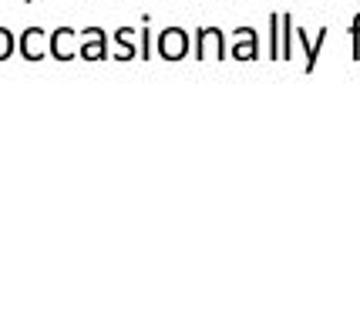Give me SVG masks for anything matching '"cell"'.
Returning a JSON list of instances; mask_svg holds the SVG:
<instances>
[{
	"label": "cell",
	"mask_w": 360,
	"mask_h": 323,
	"mask_svg": "<svg viewBox=\"0 0 360 323\" xmlns=\"http://www.w3.org/2000/svg\"><path fill=\"white\" fill-rule=\"evenodd\" d=\"M17 51L24 61H44V54H51V37H44L41 27H27L17 37Z\"/></svg>",
	"instance_id": "4"
},
{
	"label": "cell",
	"mask_w": 360,
	"mask_h": 323,
	"mask_svg": "<svg viewBox=\"0 0 360 323\" xmlns=\"http://www.w3.org/2000/svg\"><path fill=\"white\" fill-rule=\"evenodd\" d=\"M280 44H283L280 14H269V61H280Z\"/></svg>",
	"instance_id": "10"
},
{
	"label": "cell",
	"mask_w": 360,
	"mask_h": 323,
	"mask_svg": "<svg viewBox=\"0 0 360 323\" xmlns=\"http://www.w3.org/2000/svg\"><path fill=\"white\" fill-rule=\"evenodd\" d=\"M327 34H330V27H320L316 37H310L307 31H300L297 27V41L303 44V54H307V64H303V71H307V75H310V71L316 68V61H320V47L327 44Z\"/></svg>",
	"instance_id": "7"
},
{
	"label": "cell",
	"mask_w": 360,
	"mask_h": 323,
	"mask_svg": "<svg viewBox=\"0 0 360 323\" xmlns=\"http://www.w3.org/2000/svg\"><path fill=\"white\" fill-rule=\"evenodd\" d=\"M81 47H78V58L81 61H105L108 58V34L101 27H84L78 31Z\"/></svg>",
	"instance_id": "3"
},
{
	"label": "cell",
	"mask_w": 360,
	"mask_h": 323,
	"mask_svg": "<svg viewBox=\"0 0 360 323\" xmlns=\"http://www.w3.org/2000/svg\"><path fill=\"white\" fill-rule=\"evenodd\" d=\"M148 24H152V17L145 14L141 17V44H139V54L145 61H152V31H148Z\"/></svg>",
	"instance_id": "11"
},
{
	"label": "cell",
	"mask_w": 360,
	"mask_h": 323,
	"mask_svg": "<svg viewBox=\"0 0 360 323\" xmlns=\"http://www.w3.org/2000/svg\"><path fill=\"white\" fill-rule=\"evenodd\" d=\"M131 27H118L115 31V44H118V54H115V61H135L139 58V47L131 41Z\"/></svg>",
	"instance_id": "8"
},
{
	"label": "cell",
	"mask_w": 360,
	"mask_h": 323,
	"mask_svg": "<svg viewBox=\"0 0 360 323\" xmlns=\"http://www.w3.org/2000/svg\"><path fill=\"white\" fill-rule=\"evenodd\" d=\"M14 51H17V37H14V31L0 27V61H7V58H11Z\"/></svg>",
	"instance_id": "12"
},
{
	"label": "cell",
	"mask_w": 360,
	"mask_h": 323,
	"mask_svg": "<svg viewBox=\"0 0 360 323\" xmlns=\"http://www.w3.org/2000/svg\"><path fill=\"white\" fill-rule=\"evenodd\" d=\"M280 31H283V44H280V61L293 58V37H297V24L290 14H280Z\"/></svg>",
	"instance_id": "9"
},
{
	"label": "cell",
	"mask_w": 360,
	"mask_h": 323,
	"mask_svg": "<svg viewBox=\"0 0 360 323\" xmlns=\"http://www.w3.org/2000/svg\"><path fill=\"white\" fill-rule=\"evenodd\" d=\"M188 47H192V41H188V31H182V27H165L155 41V51L162 61H182Z\"/></svg>",
	"instance_id": "1"
},
{
	"label": "cell",
	"mask_w": 360,
	"mask_h": 323,
	"mask_svg": "<svg viewBox=\"0 0 360 323\" xmlns=\"http://www.w3.org/2000/svg\"><path fill=\"white\" fill-rule=\"evenodd\" d=\"M75 37H78L75 27H54L51 31V58L54 61H71L75 58Z\"/></svg>",
	"instance_id": "6"
},
{
	"label": "cell",
	"mask_w": 360,
	"mask_h": 323,
	"mask_svg": "<svg viewBox=\"0 0 360 323\" xmlns=\"http://www.w3.org/2000/svg\"><path fill=\"white\" fill-rule=\"evenodd\" d=\"M233 37V61H256L259 58V34L252 27H236Z\"/></svg>",
	"instance_id": "5"
},
{
	"label": "cell",
	"mask_w": 360,
	"mask_h": 323,
	"mask_svg": "<svg viewBox=\"0 0 360 323\" xmlns=\"http://www.w3.org/2000/svg\"><path fill=\"white\" fill-rule=\"evenodd\" d=\"M350 41H354V61H360V14L350 24Z\"/></svg>",
	"instance_id": "13"
},
{
	"label": "cell",
	"mask_w": 360,
	"mask_h": 323,
	"mask_svg": "<svg viewBox=\"0 0 360 323\" xmlns=\"http://www.w3.org/2000/svg\"><path fill=\"white\" fill-rule=\"evenodd\" d=\"M24 4H31V0H24Z\"/></svg>",
	"instance_id": "14"
},
{
	"label": "cell",
	"mask_w": 360,
	"mask_h": 323,
	"mask_svg": "<svg viewBox=\"0 0 360 323\" xmlns=\"http://www.w3.org/2000/svg\"><path fill=\"white\" fill-rule=\"evenodd\" d=\"M195 58L199 61H222L226 58V34L219 27H199L195 31Z\"/></svg>",
	"instance_id": "2"
}]
</instances>
